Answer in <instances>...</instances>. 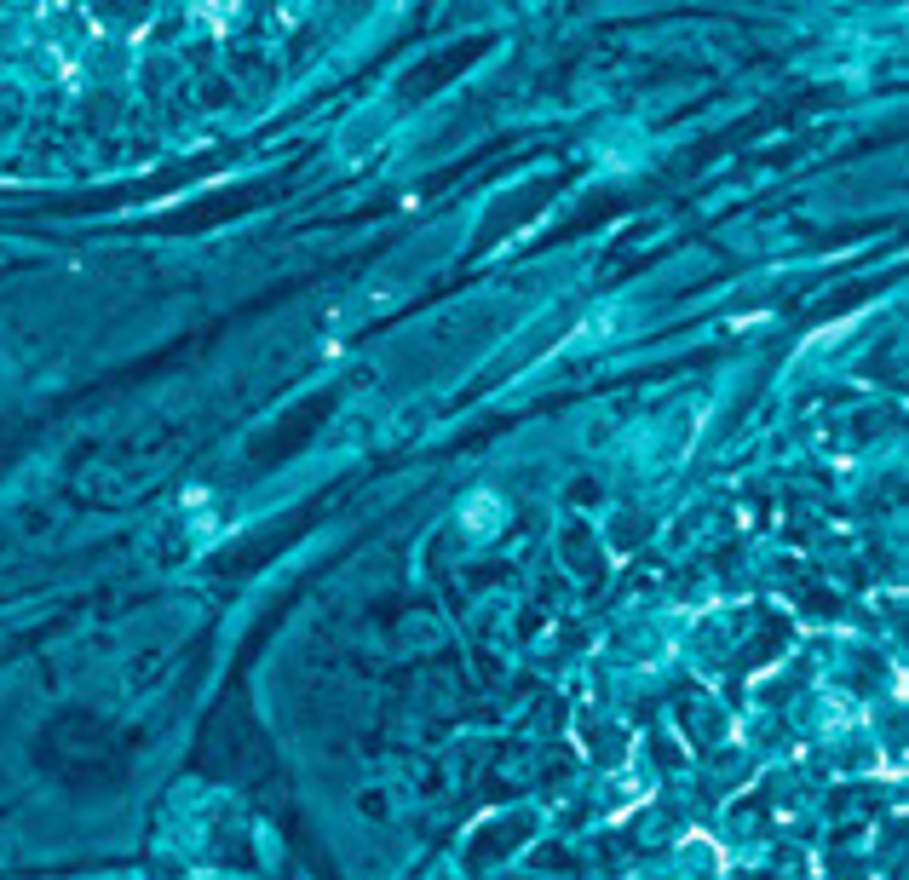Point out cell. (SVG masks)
I'll list each match as a JSON object with an SVG mask.
<instances>
[{
  "mask_svg": "<svg viewBox=\"0 0 909 880\" xmlns=\"http://www.w3.org/2000/svg\"><path fill=\"white\" fill-rule=\"evenodd\" d=\"M472 530H495V524H501V507H495V495H472Z\"/></svg>",
  "mask_w": 909,
  "mask_h": 880,
  "instance_id": "6da1fadb",
  "label": "cell"
}]
</instances>
